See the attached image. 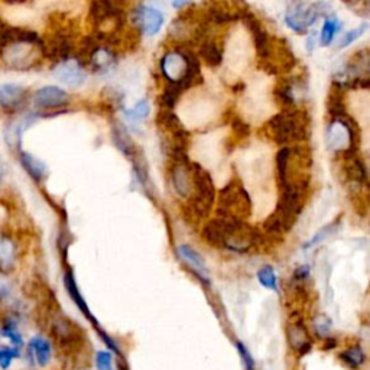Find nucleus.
I'll use <instances>...</instances> for the list:
<instances>
[{"instance_id":"38","label":"nucleus","mask_w":370,"mask_h":370,"mask_svg":"<svg viewBox=\"0 0 370 370\" xmlns=\"http://www.w3.org/2000/svg\"><path fill=\"white\" fill-rule=\"evenodd\" d=\"M21 358V350L16 347H0V367L8 369L13 359Z\"/></svg>"},{"instance_id":"11","label":"nucleus","mask_w":370,"mask_h":370,"mask_svg":"<svg viewBox=\"0 0 370 370\" xmlns=\"http://www.w3.org/2000/svg\"><path fill=\"white\" fill-rule=\"evenodd\" d=\"M90 18L99 26L107 21H120L123 18V10L117 3L102 0V2L90 3Z\"/></svg>"},{"instance_id":"16","label":"nucleus","mask_w":370,"mask_h":370,"mask_svg":"<svg viewBox=\"0 0 370 370\" xmlns=\"http://www.w3.org/2000/svg\"><path fill=\"white\" fill-rule=\"evenodd\" d=\"M64 285H65V290H67L68 295H70V298L74 301V304L78 307V310L86 315V319L89 321H91L95 327H97V321H95L94 315L90 312L89 305H87V303L84 301L83 295L80 294L77 282L74 279V273L71 270H67L65 272V275H64Z\"/></svg>"},{"instance_id":"21","label":"nucleus","mask_w":370,"mask_h":370,"mask_svg":"<svg viewBox=\"0 0 370 370\" xmlns=\"http://www.w3.org/2000/svg\"><path fill=\"white\" fill-rule=\"evenodd\" d=\"M201 236L204 242H207L210 246H214V248H223V226H222V218H211L207 223L204 224Z\"/></svg>"},{"instance_id":"6","label":"nucleus","mask_w":370,"mask_h":370,"mask_svg":"<svg viewBox=\"0 0 370 370\" xmlns=\"http://www.w3.org/2000/svg\"><path fill=\"white\" fill-rule=\"evenodd\" d=\"M39 52H44V44L10 43L3 48V56L8 64L18 70H28L34 67Z\"/></svg>"},{"instance_id":"18","label":"nucleus","mask_w":370,"mask_h":370,"mask_svg":"<svg viewBox=\"0 0 370 370\" xmlns=\"http://www.w3.org/2000/svg\"><path fill=\"white\" fill-rule=\"evenodd\" d=\"M345 172L347 180L354 185H362L367 181V170L362 158L359 155L345 157Z\"/></svg>"},{"instance_id":"15","label":"nucleus","mask_w":370,"mask_h":370,"mask_svg":"<svg viewBox=\"0 0 370 370\" xmlns=\"http://www.w3.org/2000/svg\"><path fill=\"white\" fill-rule=\"evenodd\" d=\"M172 184L178 194L181 197H189L191 188V162L189 163H174L172 168Z\"/></svg>"},{"instance_id":"32","label":"nucleus","mask_w":370,"mask_h":370,"mask_svg":"<svg viewBox=\"0 0 370 370\" xmlns=\"http://www.w3.org/2000/svg\"><path fill=\"white\" fill-rule=\"evenodd\" d=\"M257 281L264 288L270 291H278V282H277V273L272 266L266 265L257 270Z\"/></svg>"},{"instance_id":"35","label":"nucleus","mask_w":370,"mask_h":370,"mask_svg":"<svg viewBox=\"0 0 370 370\" xmlns=\"http://www.w3.org/2000/svg\"><path fill=\"white\" fill-rule=\"evenodd\" d=\"M0 334H2L3 337L9 338L13 345H15L16 349H21L23 346V340H22V336L19 334L18 328H16V324L13 320H6L2 330H0Z\"/></svg>"},{"instance_id":"12","label":"nucleus","mask_w":370,"mask_h":370,"mask_svg":"<svg viewBox=\"0 0 370 370\" xmlns=\"http://www.w3.org/2000/svg\"><path fill=\"white\" fill-rule=\"evenodd\" d=\"M178 255L188 265V268L194 272V275L204 284L209 282V273L207 266H205L204 259L200 256L198 252H196L191 246L181 244L178 248Z\"/></svg>"},{"instance_id":"31","label":"nucleus","mask_w":370,"mask_h":370,"mask_svg":"<svg viewBox=\"0 0 370 370\" xmlns=\"http://www.w3.org/2000/svg\"><path fill=\"white\" fill-rule=\"evenodd\" d=\"M13 260H15V244L9 239H0V268H12Z\"/></svg>"},{"instance_id":"26","label":"nucleus","mask_w":370,"mask_h":370,"mask_svg":"<svg viewBox=\"0 0 370 370\" xmlns=\"http://www.w3.org/2000/svg\"><path fill=\"white\" fill-rule=\"evenodd\" d=\"M277 100L286 106L288 108H292L295 106V93H294V83L290 80H284L275 89Z\"/></svg>"},{"instance_id":"28","label":"nucleus","mask_w":370,"mask_h":370,"mask_svg":"<svg viewBox=\"0 0 370 370\" xmlns=\"http://www.w3.org/2000/svg\"><path fill=\"white\" fill-rule=\"evenodd\" d=\"M338 224L340 222H332L330 224H327L324 227H321L315 235L304 244V249H311L315 248V246H319L321 243H324L327 239H330L333 235H336L338 230Z\"/></svg>"},{"instance_id":"27","label":"nucleus","mask_w":370,"mask_h":370,"mask_svg":"<svg viewBox=\"0 0 370 370\" xmlns=\"http://www.w3.org/2000/svg\"><path fill=\"white\" fill-rule=\"evenodd\" d=\"M238 13L239 12H231L222 8L220 5H214L211 8H209L207 10V22L216 23V25H224L229 23L231 21L238 19Z\"/></svg>"},{"instance_id":"9","label":"nucleus","mask_w":370,"mask_h":370,"mask_svg":"<svg viewBox=\"0 0 370 370\" xmlns=\"http://www.w3.org/2000/svg\"><path fill=\"white\" fill-rule=\"evenodd\" d=\"M56 77L67 86L78 87L84 83L87 74L84 71V67L78 61L67 60L64 62H60L56 68Z\"/></svg>"},{"instance_id":"19","label":"nucleus","mask_w":370,"mask_h":370,"mask_svg":"<svg viewBox=\"0 0 370 370\" xmlns=\"http://www.w3.org/2000/svg\"><path fill=\"white\" fill-rule=\"evenodd\" d=\"M327 112L333 117V120L346 119L349 116L347 108H346V102H345V94H343L341 87L336 84L332 87L330 91H328Z\"/></svg>"},{"instance_id":"33","label":"nucleus","mask_w":370,"mask_h":370,"mask_svg":"<svg viewBox=\"0 0 370 370\" xmlns=\"http://www.w3.org/2000/svg\"><path fill=\"white\" fill-rule=\"evenodd\" d=\"M183 90L172 84V83H168L165 86V89H163V93L161 95V103H162V107L163 108H167V112L171 111V108L175 107L178 99H180V95H181Z\"/></svg>"},{"instance_id":"1","label":"nucleus","mask_w":370,"mask_h":370,"mask_svg":"<svg viewBox=\"0 0 370 370\" xmlns=\"http://www.w3.org/2000/svg\"><path fill=\"white\" fill-rule=\"evenodd\" d=\"M161 71L170 83L180 87L183 91L193 87L197 78L201 77L200 61L189 49L171 51L161 60Z\"/></svg>"},{"instance_id":"25","label":"nucleus","mask_w":370,"mask_h":370,"mask_svg":"<svg viewBox=\"0 0 370 370\" xmlns=\"http://www.w3.org/2000/svg\"><path fill=\"white\" fill-rule=\"evenodd\" d=\"M21 162H22L23 168L26 170V172H28L35 181L41 183L47 176V167L44 165V162H41L34 155L22 152Z\"/></svg>"},{"instance_id":"41","label":"nucleus","mask_w":370,"mask_h":370,"mask_svg":"<svg viewBox=\"0 0 370 370\" xmlns=\"http://www.w3.org/2000/svg\"><path fill=\"white\" fill-rule=\"evenodd\" d=\"M231 129L239 136V138H246V136H249V133H251V128H249L248 123L238 116L233 119Z\"/></svg>"},{"instance_id":"40","label":"nucleus","mask_w":370,"mask_h":370,"mask_svg":"<svg viewBox=\"0 0 370 370\" xmlns=\"http://www.w3.org/2000/svg\"><path fill=\"white\" fill-rule=\"evenodd\" d=\"M97 370H113V356L111 351H99L95 354Z\"/></svg>"},{"instance_id":"34","label":"nucleus","mask_w":370,"mask_h":370,"mask_svg":"<svg viewBox=\"0 0 370 370\" xmlns=\"http://www.w3.org/2000/svg\"><path fill=\"white\" fill-rule=\"evenodd\" d=\"M340 22L333 18V19H325L324 25H323V30H321V44L324 47L330 45L333 43V39L336 36V34L340 30Z\"/></svg>"},{"instance_id":"8","label":"nucleus","mask_w":370,"mask_h":370,"mask_svg":"<svg viewBox=\"0 0 370 370\" xmlns=\"http://www.w3.org/2000/svg\"><path fill=\"white\" fill-rule=\"evenodd\" d=\"M51 332L62 349L73 350L81 343V330L76 323L67 317H57L52 321Z\"/></svg>"},{"instance_id":"37","label":"nucleus","mask_w":370,"mask_h":370,"mask_svg":"<svg viewBox=\"0 0 370 370\" xmlns=\"http://www.w3.org/2000/svg\"><path fill=\"white\" fill-rule=\"evenodd\" d=\"M149 104H148V100H141L136 103V106L133 108H129V111H126V116L132 120H143L148 117L149 115Z\"/></svg>"},{"instance_id":"5","label":"nucleus","mask_w":370,"mask_h":370,"mask_svg":"<svg viewBox=\"0 0 370 370\" xmlns=\"http://www.w3.org/2000/svg\"><path fill=\"white\" fill-rule=\"evenodd\" d=\"M328 8L327 3H292L286 10L285 22L295 32H305Z\"/></svg>"},{"instance_id":"13","label":"nucleus","mask_w":370,"mask_h":370,"mask_svg":"<svg viewBox=\"0 0 370 370\" xmlns=\"http://www.w3.org/2000/svg\"><path fill=\"white\" fill-rule=\"evenodd\" d=\"M116 62H117L116 54L111 48L102 45L91 54L87 61V64L91 67V70L99 74L111 73L116 67Z\"/></svg>"},{"instance_id":"4","label":"nucleus","mask_w":370,"mask_h":370,"mask_svg":"<svg viewBox=\"0 0 370 370\" xmlns=\"http://www.w3.org/2000/svg\"><path fill=\"white\" fill-rule=\"evenodd\" d=\"M191 184L188 207L197 217H209L216 200V187L210 172L197 162H191Z\"/></svg>"},{"instance_id":"39","label":"nucleus","mask_w":370,"mask_h":370,"mask_svg":"<svg viewBox=\"0 0 370 370\" xmlns=\"http://www.w3.org/2000/svg\"><path fill=\"white\" fill-rule=\"evenodd\" d=\"M236 347H238V351H239V356L242 359L244 370H255V360L252 358L251 351L248 350V347H246L242 341L236 343Z\"/></svg>"},{"instance_id":"43","label":"nucleus","mask_w":370,"mask_h":370,"mask_svg":"<svg viewBox=\"0 0 370 370\" xmlns=\"http://www.w3.org/2000/svg\"><path fill=\"white\" fill-rule=\"evenodd\" d=\"M10 295V286L5 279H0V298H8Z\"/></svg>"},{"instance_id":"45","label":"nucleus","mask_w":370,"mask_h":370,"mask_svg":"<svg viewBox=\"0 0 370 370\" xmlns=\"http://www.w3.org/2000/svg\"><path fill=\"white\" fill-rule=\"evenodd\" d=\"M2 180H3V171L0 168V183H2Z\"/></svg>"},{"instance_id":"44","label":"nucleus","mask_w":370,"mask_h":370,"mask_svg":"<svg viewBox=\"0 0 370 370\" xmlns=\"http://www.w3.org/2000/svg\"><path fill=\"white\" fill-rule=\"evenodd\" d=\"M314 44H315V39H314V34H312V36H310L308 38V43H307V49H308V52H311L312 49H314Z\"/></svg>"},{"instance_id":"22","label":"nucleus","mask_w":370,"mask_h":370,"mask_svg":"<svg viewBox=\"0 0 370 370\" xmlns=\"http://www.w3.org/2000/svg\"><path fill=\"white\" fill-rule=\"evenodd\" d=\"M28 351L31 354V358L35 359L39 366H47L52 356V349H51L49 341L43 337H34L30 343Z\"/></svg>"},{"instance_id":"10","label":"nucleus","mask_w":370,"mask_h":370,"mask_svg":"<svg viewBox=\"0 0 370 370\" xmlns=\"http://www.w3.org/2000/svg\"><path fill=\"white\" fill-rule=\"evenodd\" d=\"M70 102L68 94L56 86H47L35 93L34 103L41 108H57L64 107Z\"/></svg>"},{"instance_id":"20","label":"nucleus","mask_w":370,"mask_h":370,"mask_svg":"<svg viewBox=\"0 0 370 370\" xmlns=\"http://www.w3.org/2000/svg\"><path fill=\"white\" fill-rule=\"evenodd\" d=\"M26 90L16 84L0 86V106L5 108H18L23 99Z\"/></svg>"},{"instance_id":"30","label":"nucleus","mask_w":370,"mask_h":370,"mask_svg":"<svg viewBox=\"0 0 370 370\" xmlns=\"http://www.w3.org/2000/svg\"><path fill=\"white\" fill-rule=\"evenodd\" d=\"M340 359L345 362L347 366H350L353 369H359L365 363L366 356H365V351L360 346H353L349 350L343 351L340 354Z\"/></svg>"},{"instance_id":"36","label":"nucleus","mask_w":370,"mask_h":370,"mask_svg":"<svg viewBox=\"0 0 370 370\" xmlns=\"http://www.w3.org/2000/svg\"><path fill=\"white\" fill-rule=\"evenodd\" d=\"M367 31V23H362L359 28H354L351 31H349L347 34L343 35V38L340 39L338 43V48H346L349 45H351L356 39H359L365 32Z\"/></svg>"},{"instance_id":"7","label":"nucleus","mask_w":370,"mask_h":370,"mask_svg":"<svg viewBox=\"0 0 370 370\" xmlns=\"http://www.w3.org/2000/svg\"><path fill=\"white\" fill-rule=\"evenodd\" d=\"M132 22L141 32L152 36L162 28L163 15L155 8L139 5L132 10Z\"/></svg>"},{"instance_id":"24","label":"nucleus","mask_w":370,"mask_h":370,"mask_svg":"<svg viewBox=\"0 0 370 370\" xmlns=\"http://www.w3.org/2000/svg\"><path fill=\"white\" fill-rule=\"evenodd\" d=\"M112 135H113V142L119 148L120 152H123L129 158H132L136 154V145L133 143L130 135L126 132L125 126L116 122V125L112 129Z\"/></svg>"},{"instance_id":"17","label":"nucleus","mask_w":370,"mask_h":370,"mask_svg":"<svg viewBox=\"0 0 370 370\" xmlns=\"http://www.w3.org/2000/svg\"><path fill=\"white\" fill-rule=\"evenodd\" d=\"M200 58L210 67H220L223 62V48L216 39L204 38L198 48Z\"/></svg>"},{"instance_id":"42","label":"nucleus","mask_w":370,"mask_h":370,"mask_svg":"<svg viewBox=\"0 0 370 370\" xmlns=\"http://www.w3.org/2000/svg\"><path fill=\"white\" fill-rule=\"evenodd\" d=\"M315 332L321 336H327L328 332H330V321H328L325 317H319L315 320Z\"/></svg>"},{"instance_id":"14","label":"nucleus","mask_w":370,"mask_h":370,"mask_svg":"<svg viewBox=\"0 0 370 370\" xmlns=\"http://www.w3.org/2000/svg\"><path fill=\"white\" fill-rule=\"evenodd\" d=\"M73 51V43L71 39L64 34H56L47 47H44V54L54 60H58L60 62H64L70 60V54Z\"/></svg>"},{"instance_id":"3","label":"nucleus","mask_w":370,"mask_h":370,"mask_svg":"<svg viewBox=\"0 0 370 370\" xmlns=\"http://www.w3.org/2000/svg\"><path fill=\"white\" fill-rule=\"evenodd\" d=\"M217 214L220 218L246 222L252 214V200L240 180L235 178L227 183L218 193Z\"/></svg>"},{"instance_id":"29","label":"nucleus","mask_w":370,"mask_h":370,"mask_svg":"<svg viewBox=\"0 0 370 370\" xmlns=\"http://www.w3.org/2000/svg\"><path fill=\"white\" fill-rule=\"evenodd\" d=\"M291 158V148L290 146H284L281 150H278L277 154V181L279 188L284 187L285 184V178H286V168H288V162H290Z\"/></svg>"},{"instance_id":"2","label":"nucleus","mask_w":370,"mask_h":370,"mask_svg":"<svg viewBox=\"0 0 370 370\" xmlns=\"http://www.w3.org/2000/svg\"><path fill=\"white\" fill-rule=\"evenodd\" d=\"M266 132L279 145L301 142L308 135V119L297 108H285L268 122Z\"/></svg>"},{"instance_id":"23","label":"nucleus","mask_w":370,"mask_h":370,"mask_svg":"<svg viewBox=\"0 0 370 370\" xmlns=\"http://www.w3.org/2000/svg\"><path fill=\"white\" fill-rule=\"evenodd\" d=\"M288 338H290L292 347L303 356L307 354L311 349V341L308 338V334L305 328L299 324H291L288 328Z\"/></svg>"}]
</instances>
